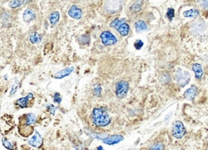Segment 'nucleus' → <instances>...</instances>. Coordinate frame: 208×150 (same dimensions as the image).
Returning <instances> with one entry per match:
<instances>
[{"mask_svg":"<svg viewBox=\"0 0 208 150\" xmlns=\"http://www.w3.org/2000/svg\"><path fill=\"white\" fill-rule=\"evenodd\" d=\"M185 134L184 124L181 121H176L173 126V135L176 139H181Z\"/></svg>","mask_w":208,"mask_h":150,"instance_id":"423d86ee","label":"nucleus"},{"mask_svg":"<svg viewBox=\"0 0 208 150\" xmlns=\"http://www.w3.org/2000/svg\"><path fill=\"white\" fill-rule=\"evenodd\" d=\"M122 7V0H106L103 9L107 14H115L119 12Z\"/></svg>","mask_w":208,"mask_h":150,"instance_id":"f03ea898","label":"nucleus"},{"mask_svg":"<svg viewBox=\"0 0 208 150\" xmlns=\"http://www.w3.org/2000/svg\"><path fill=\"white\" fill-rule=\"evenodd\" d=\"M2 143H3V145L4 147L7 149H13V145H12L10 142H9L6 138H3L2 139Z\"/></svg>","mask_w":208,"mask_h":150,"instance_id":"5701e85b","label":"nucleus"},{"mask_svg":"<svg viewBox=\"0 0 208 150\" xmlns=\"http://www.w3.org/2000/svg\"><path fill=\"white\" fill-rule=\"evenodd\" d=\"M134 47L137 50H140L141 48L143 47V42L142 40H137L135 43H134Z\"/></svg>","mask_w":208,"mask_h":150,"instance_id":"bb28decb","label":"nucleus"},{"mask_svg":"<svg viewBox=\"0 0 208 150\" xmlns=\"http://www.w3.org/2000/svg\"><path fill=\"white\" fill-rule=\"evenodd\" d=\"M174 16H175V11H174V9L173 8H168L167 9V18L169 19L170 21H172L173 17H174Z\"/></svg>","mask_w":208,"mask_h":150,"instance_id":"b1692460","label":"nucleus"},{"mask_svg":"<svg viewBox=\"0 0 208 150\" xmlns=\"http://www.w3.org/2000/svg\"><path fill=\"white\" fill-rule=\"evenodd\" d=\"M100 39L103 44L105 46H112L117 42V38L110 31H103L100 34Z\"/></svg>","mask_w":208,"mask_h":150,"instance_id":"39448f33","label":"nucleus"},{"mask_svg":"<svg viewBox=\"0 0 208 150\" xmlns=\"http://www.w3.org/2000/svg\"><path fill=\"white\" fill-rule=\"evenodd\" d=\"M68 14L70 17L75 19V20H80L82 17V10L80 7H78L77 5H72L71 7L68 11Z\"/></svg>","mask_w":208,"mask_h":150,"instance_id":"1a4fd4ad","label":"nucleus"},{"mask_svg":"<svg viewBox=\"0 0 208 150\" xmlns=\"http://www.w3.org/2000/svg\"><path fill=\"white\" fill-rule=\"evenodd\" d=\"M201 6L203 7V9L208 11V0H202Z\"/></svg>","mask_w":208,"mask_h":150,"instance_id":"c85d7f7f","label":"nucleus"},{"mask_svg":"<svg viewBox=\"0 0 208 150\" xmlns=\"http://www.w3.org/2000/svg\"><path fill=\"white\" fill-rule=\"evenodd\" d=\"M78 1H80V0H78Z\"/></svg>","mask_w":208,"mask_h":150,"instance_id":"72a5a7b5","label":"nucleus"},{"mask_svg":"<svg viewBox=\"0 0 208 150\" xmlns=\"http://www.w3.org/2000/svg\"><path fill=\"white\" fill-rule=\"evenodd\" d=\"M128 88H129V86H128V82L124 81V80L117 82L116 84V96L119 99L125 98L126 95L128 94Z\"/></svg>","mask_w":208,"mask_h":150,"instance_id":"20e7f679","label":"nucleus"},{"mask_svg":"<svg viewBox=\"0 0 208 150\" xmlns=\"http://www.w3.org/2000/svg\"><path fill=\"white\" fill-rule=\"evenodd\" d=\"M29 144L34 148H39L42 144V138L38 132L36 131L35 134L32 136V138L30 139Z\"/></svg>","mask_w":208,"mask_h":150,"instance_id":"9b49d317","label":"nucleus"},{"mask_svg":"<svg viewBox=\"0 0 208 150\" xmlns=\"http://www.w3.org/2000/svg\"><path fill=\"white\" fill-rule=\"evenodd\" d=\"M164 144H161V143H157V144H153L150 149L154 150H162L164 149Z\"/></svg>","mask_w":208,"mask_h":150,"instance_id":"393cba45","label":"nucleus"},{"mask_svg":"<svg viewBox=\"0 0 208 150\" xmlns=\"http://www.w3.org/2000/svg\"><path fill=\"white\" fill-rule=\"evenodd\" d=\"M98 149H103V148H102V147H98Z\"/></svg>","mask_w":208,"mask_h":150,"instance_id":"473e14b6","label":"nucleus"},{"mask_svg":"<svg viewBox=\"0 0 208 150\" xmlns=\"http://www.w3.org/2000/svg\"><path fill=\"white\" fill-rule=\"evenodd\" d=\"M200 12L197 9H190L188 11H184L183 15L184 17H190V18H196L199 16Z\"/></svg>","mask_w":208,"mask_h":150,"instance_id":"f3484780","label":"nucleus"},{"mask_svg":"<svg viewBox=\"0 0 208 150\" xmlns=\"http://www.w3.org/2000/svg\"><path fill=\"white\" fill-rule=\"evenodd\" d=\"M101 91H102V88L101 87H97L94 88V94H95V96H100V94H101Z\"/></svg>","mask_w":208,"mask_h":150,"instance_id":"cd10ccee","label":"nucleus"},{"mask_svg":"<svg viewBox=\"0 0 208 150\" xmlns=\"http://www.w3.org/2000/svg\"><path fill=\"white\" fill-rule=\"evenodd\" d=\"M29 39H30V42H32L33 44L34 43H40V42H42V36L40 35L39 33L33 32V33L30 34V37H29Z\"/></svg>","mask_w":208,"mask_h":150,"instance_id":"a211bd4d","label":"nucleus"},{"mask_svg":"<svg viewBox=\"0 0 208 150\" xmlns=\"http://www.w3.org/2000/svg\"><path fill=\"white\" fill-rule=\"evenodd\" d=\"M25 117H26V120L25 121H26L27 126H31V125H33V123H35L36 119H37V117L33 114H28L26 116H25Z\"/></svg>","mask_w":208,"mask_h":150,"instance_id":"412c9836","label":"nucleus"},{"mask_svg":"<svg viewBox=\"0 0 208 150\" xmlns=\"http://www.w3.org/2000/svg\"><path fill=\"white\" fill-rule=\"evenodd\" d=\"M17 89H18L17 85H14V86L12 87L11 91H10V96H13V95H14V94H15L16 91H17Z\"/></svg>","mask_w":208,"mask_h":150,"instance_id":"c756f323","label":"nucleus"},{"mask_svg":"<svg viewBox=\"0 0 208 150\" xmlns=\"http://www.w3.org/2000/svg\"><path fill=\"white\" fill-rule=\"evenodd\" d=\"M192 69H193V73L195 74V78L197 79H202V76H203V71H202V65L200 64L195 63L193 64V66H192Z\"/></svg>","mask_w":208,"mask_h":150,"instance_id":"2eb2a0df","label":"nucleus"},{"mask_svg":"<svg viewBox=\"0 0 208 150\" xmlns=\"http://www.w3.org/2000/svg\"><path fill=\"white\" fill-rule=\"evenodd\" d=\"M197 95H198V88L195 86H193L184 91V97L188 100H193Z\"/></svg>","mask_w":208,"mask_h":150,"instance_id":"f8f14e48","label":"nucleus"},{"mask_svg":"<svg viewBox=\"0 0 208 150\" xmlns=\"http://www.w3.org/2000/svg\"><path fill=\"white\" fill-rule=\"evenodd\" d=\"M50 107H51V108H48V110L50 111V113H51V114H53L54 115V114H55V109H56V108H55V107L53 106V105H50Z\"/></svg>","mask_w":208,"mask_h":150,"instance_id":"7c9ffc66","label":"nucleus"},{"mask_svg":"<svg viewBox=\"0 0 208 150\" xmlns=\"http://www.w3.org/2000/svg\"><path fill=\"white\" fill-rule=\"evenodd\" d=\"M37 17V15H36V12L33 8L31 7H28L26 9L24 10V12H23V16H22V18H23V21L25 22V23H30L33 21H34Z\"/></svg>","mask_w":208,"mask_h":150,"instance_id":"6e6552de","label":"nucleus"},{"mask_svg":"<svg viewBox=\"0 0 208 150\" xmlns=\"http://www.w3.org/2000/svg\"><path fill=\"white\" fill-rule=\"evenodd\" d=\"M54 101L57 104H60V102L62 101V97L60 96V93H55V96H54Z\"/></svg>","mask_w":208,"mask_h":150,"instance_id":"a878e982","label":"nucleus"},{"mask_svg":"<svg viewBox=\"0 0 208 150\" xmlns=\"http://www.w3.org/2000/svg\"><path fill=\"white\" fill-rule=\"evenodd\" d=\"M24 4V0H11L9 2L8 6L12 8V9H15V8H19L20 7H21Z\"/></svg>","mask_w":208,"mask_h":150,"instance_id":"aec40b11","label":"nucleus"},{"mask_svg":"<svg viewBox=\"0 0 208 150\" xmlns=\"http://www.w3.org/2000/svg\"><path fill=\"white\" fill-rule=\"evenodd\" d=\"M33 99V95L32 93H29L28 96L25 97H22L21 99H19L16 100L15 102V105L20 107V108H27L29 105H30V100Z\"/></svg>","mask_w":208,"mask_h":150,"instance_id":"9d476101","label":"nucleus"},{"mask_svg":"<svg viewBox=\"0 0 208 150\" xmlns=\"http://www.w3.org/2000/svg\"><path fill=\"white\" fill-rule=\"evenodd\" d=\"M141 9H142V4H140V3H137V2L133 3L130 6V7H129V10L132 12H138L141 11Z\"/></svg>","mask_w":208,"mask_h":150,"instance_id":"4be33fe9","label":"nucleus"},{"mask_svg":"<svg viewBox=\"0 0 208 150\" xmlns=\"http://www.w3.org/2000/svg\"><path fill=\"white\" fill-rule=\"evenodd\" d=\"M124 140V136L120 135H107L105 138L103 140V142L104 144H108V145H114L119 143L120 141Z\"/></svg>","mask_w":208,"mask_h":150,"instance_id":"0eeeda50","label":"nucleus"},{"mask_svg":"<svg viewBox=\"0 0 208 150\" xmlns=\"http://www.w3.org/2000/svg\"><path fill=\"white\" fill-rule=\"evenodd\" d=\"M75 68L74 67H69V68H65V69L60 70L59 72H57L55 74V78L56 79H61V78H63L67 77V76H69L74 71Z\"/></svg>","mask_w":208,"mask_h":150,"instance_id":"ddd939ff","label":"nucleus"},{"mask_svg":"<svg viewBox=\"0 0 208 150\" xmlns=\"http://www.w3.org/2000/svg\"><path fill=\"white\" fill-rule=\"evenodd\" d=\"M175 79L180 87H184L189 83V82L190 80V74L186 70L178 69L176 71Z\"/></svg>","mask_w":208,"mask_h":150,"instance_id":"7ed1b4c3","label":"nucleus"},{"mask_svg":"<svg viewBox=\"0 0 208 150\" xmlns=\"http://www.w3.org/2000/svg\"><path fill=\"white\" fill-rule=\"evenodd\" d=\"M136 2L138 3H140V4H142L143 3V0H136Z\"/></svg>","mask_w":208,"mask_h":150,"instance_id":"2f4dec72","label":"nucleus"},{"mask_svg":"<svg viewBox=\"0 0 208 150\" xmlns=\"http://www.w3.org/2000/svg\"><path fill=\"white\" fill-rule=\"evenodd\" d=\"M148 29L147 24L143 21H137L135 23V30L137 33H141L143 31H146Z\"/></svg>","mask_w":208,"mask_h":150,"instance_id":"dca6fc26","label":"nucleus"},{"mask_svg":"<svg viewBox=\"0 0 208 150\" xmlns=\"http://www.w3.org/2000/svg\"><path fill=\"white\" fill-rule=\"evenodd\" d=\"M60 15L59 12L55 11V12H51V15H50V17H49V20H50L51 24L53 25H56L57 23H58L59 20H60Z\"/></svg>","mask_w":208,"mask_h":150,"instance_id":"6ab92c4d","label":"nucleus"},{"mask_svg":"<svg viewBox=\"0 0 208 150\" xmlns=\"http://www.w3.org/2000/svg\"><path fill=\"white\" fill-rule=\"evenodd\" d=\"M93 123L98 127L108 126L111 123V117L103 108H95L92 112Z\"/></svg>","mask_w":208,"mask_h":150,"instance_id":"f257e3e1","label":"nucleus"},{"mask_svg":"<svg viewBox=\"0 0 208 150\" xmlns=\"http://www.w3.org/2000/svg\"><path fill=\"white\" fill-rule=\"evenodd\" d=\"M116 30L118 31V33H119L121 36L126 37V36H128V33H129L130 27H129L128 24H127V23H126V21H125V22H124V23H122V24L119 25V26L116 28Z\"/></svg>","mask_w":208,"mask_h":150,"instance_id":"4468645a","label":"nucleus"}]
</instances>
